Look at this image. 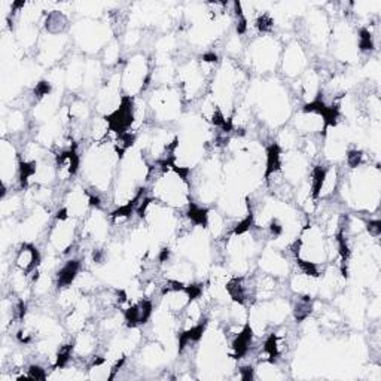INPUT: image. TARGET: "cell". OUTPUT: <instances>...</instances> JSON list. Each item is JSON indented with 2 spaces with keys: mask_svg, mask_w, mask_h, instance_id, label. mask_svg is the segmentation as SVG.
<instances>
[{
  "mask_svg": "<svg viewBox=\"0 0 381 381\" xmlns=\"http://www.w3.org/2000/svg\"><path fill=\"white\" fill-rule=\"evenodd\" d=\"M104 121L107 124V127L118 133H128L127 130L131 127L133 121H134V100L130 95H125L121 100V104L118 106V109H115L110 115L104 116Z\"/></svg>",
  "mask_w": 381,
  "mask_h": 381,
  "instance_id": "cell-1",
  "label": "cell"
},
{
  "mask_svg": "<svg viewBox=\"0 0 381 381\" xmlns=\"http://www.w3.org/2000/svg\"><path fill=\"white\" fill-rule=\"evenodd\" d=\"M15 264L24 274H30L32 271H36V268L40 265V253L37 247L32 243L21 244L19 250L17 252Z\"/></svg>",
  "mask_w": 381,
  "mask_h": 381,
  "instance_id": "cell-2",
  "label": "cell"
},
{
  "mask_svg": "<svg viewBox=\"0 0 381 381\" xmlns=\"http://www.w3.org/2000/svg\"><path fill=\"white\" fill-rule=\"evenodd\" d=\"M253 341V330L252 326L247 323L242 329V332L234 338L232 341V350H234V359H242L243 356L249 353V348Z\"/></svg>",
  "mask_w": 381,
  "mask_h": 381,
  "instance_id": "cell-3",
  "label": "cell"
},
{
  "mask_svg": "<svg viewBox=\"0 0 381 381\" xmlns=\"http://www.w3.org/2000/svg\"><path fill=\"white\" fill-rule=\"evenodd\" d=\"M81 270V262L78 259H70L58 270L57 273V286L58 289L67 288L73 283L78 277V273Z\"/></svg>",
  "mask_w": 381,
  "mask_h": 381,
  "instance_id": "cell-4",
  "label": "cell"
},
{
  "mask_svg": "<svg viewBox=\"0 0 381 381\" xmlns=\"http://www.w3.org/2000/svg\"><path fill=\"white\" fill-rule=\"evenodd\" d=\"M265 180L268 182L271 176L277 174L281 167V149L277 143H271L267 148V164H265Z\"/></svg>",
  "mask_w": 381,
  "mask_h": 381,
  "instance_id": "cell-5",
  "label": "cell"
},
{
  "mask_svg": "<svg viewBox=\"0 0 381 381\" xmlns=\"http://www.w3.org/2000/svg\"><path fill=\"white\" fill-rule=\"evenodd\" d=\"M206 326H207V322H203V323L194 325L189 329L180 332L179 333V351H183L186 348V346L190 343H198L204 335Z\"/></svg>",
  "mask_w": 381,
  "mask_h": 381,
  "instance_id": "cell-6",
  "label": "cell"
},
{
  "mask_svg": "<svg viewBox=\"0 0 381 381\" xmlns=\"http://www.w3.org/2000/svg\"><path fill=\"white\" fill-rule=\"evenodd\" d=\"M226 292L235 302L243 305L247 299V288L244 284V278L243 277H235V278L229 280L228 284H226Z\"/></svg>",
  "mask_w": 381,
  "mask_h": 381,
  "instance_id": "cell-7",
  "label": "cell"
},
{
  "mask_svg": "<svg viewBox=\"0 0 381 381\" xmlns=\"http://www.w3.org/2000/svg\"><path fill=\"white\" fill-rule=\"evenodd\" d=\"M186 218L190 221V224L207 228L210 214H208V210L206 207H200L194 203H190L189 207H188V211H186Z\"/></svg>",
  "mask_w": 381,
  "mask_h": 381,
  "instance_id": "cell-8",
  "label": "cell"
},
{
  "mask_svg": "<svg viewBox=\"0 0 381 381\" xmlns=\"http://www.w3.org/2000/svg\"><path fill=\"white\" fill-rule=\"evenodd\" d=\"M328 179V170L325 165H316L312 172V195L313 198H319L322 195L323 186Z\"/></svg>",
  "mask_w": 381,
  "mask_h": 381,
  "instance_id": "cell-9",
  "label": "cell"
},
{
  "mask_svg": "<svg viewBox=\"0 0 381 381\" xmlns=\"http://www.w3.org/2000/svg\"><path fill=\"white\" fill-rule=\"evenodd\" d=\"M312 310H313V301L308 295H304V296H299L296 304L294 305V316H295V320L296 322H302L305 320L310 314H312Z\"/></svg>",
  "mask_w": 381,
  "mask_h": 381,
  "instance_id": "cell-10",
  "label": "cell"
},
{
  "mask_svg": "<svg viewBox=\"0 0 381 381\" xmlns=\"http://www.w3.org/2000/svg\"><path fill=\"white\" fill-rule=\"evenodd\" d=\"M19 183L21 188H27L30 177H33L36 174V162L33 161H24L19 159Z\"/></svg>",
  "mask_w": 381,
  "mask_h": 381,
  "instance_id": "cell-11",
  "label": "cell"
},
{
  "mask_svg": "<svg viewBox=\"0 0 381 381\" xmlns=\"http://www.w3.org/2000/svg\"><path fill=\"white\" fill-rule=\"evenodd\" d=\"M296 265L308 277H319L320 276V271H319V267H317L316 262H310V260H304V259L296 258Z\"/></svg>",
  "mask_w": 381,
  "mask_h": 381,
  "instance_id": "cell-12",
  "label": "cell"
},
{
  "mask_svg": "<svg viewBox=\"0 0 381 381\" xmlns=\"http://www.w3.org/2000/svg\"><path fill=\"white\" fill-rule=\"evenodd\" d=\"M359 48L362 52H369L374 50V39L368 29H362L359 32Z\"/></svg>",
  "mask_w": 381,
  "mask_h": 381,
  "instance_id": "cell-13",
  "label": "cell"
},
{
  "mask_svg": "<svg viewBox=\"0 0 381 381\" xmlns=\"http://www.w3.org/2000/svg\"><path fill=\"white\" fill-rule=\"evenodd\" d=\"M71 351H73V344H66L63 347H60L58 354H57L55 368H64L67 365V362L70 361V357H71Z\"/></svg>",
  "mask_w": 381,
  "mask_h": 381,
  "instance_id": "cell-14",
  "label": "cell"
},
{
  "mask_svg": "<svg viewBox=\"0 0 381 381\" xmlns=\"http://www.w3.org/2000/svg\"><path fill=\"white\" fill-rule=\"evenodd\" d=\"M252 225H253V213L250 211L244 219H242L232 228V234L234 235H242V234L247 232L252 228Z\"/></svg>",
  "mask_w": 381,
  "mask_h": 381,
  "instance_id": "cell-15",
  "label": "cell"
},
{
  "mask_svg": "<svg viewBox=\"0 0 381 381\" xmlns=\"http://www.w3.org/2000/svg\"><path fill=\"white\" fill-rule=\"evenodd\" d=\"M362 158H364V152H362V151L351 149V151L347 152V164L351 167V169H356V167H359L361 162H362Z\"/></svg>",
  "mask_w": 381,
  "mask_h": 381,
  "instance_id": "cell-16",
  "label": "cell"
},
{
  "mask_svg": "<svg viewBox=\"0 0 381 381\" xmlns=\"http://www.w3.org/2000/svg\"><path fill=\"white\" fill-rule=\"evenodd\" d=\"M26 378H30V380H45V378H46V374H45V369H42L39 365H32V366L27 369Z\"/></svg>",
  "mask_w": 381,
  "mask_h": 381,
  "instance_id": "cell-17",
  "label": "cell"
},
{
  "mask_svg": "<svg viewBox=\"0 0 381 381\" xmlns=\"http://www.w3.org/2000/svg\"><path fill=\"white\" fill-rule=\"evenodd\" d=\"M273 24H274V21H273V18L270 15H262L258 19V22H256V27L260 32H270L271 27H273Z\"/></svg>",
  "mask_w": 381,
  "mask_h": 381,
  "instance_id": "cell-18",
  "label": "cell"
},
{
  "mask_svg": "<svg viewBox=\"0 0 381 381\" xmlns=\"http://www.w3.org/2000/svg\"><path fill=\"white\" fill-rule=\"evenodd\" d=\"M50 92H51V85H50V82H46V81H40L36 85V88H35V94L37 95V99L45 97V95H48Z\"/></svg>",
  "mask_w": 381,
  "mask_h": 381,
  "instance_id": "cell-19",
  "label": "cell"
},
{
  "mask_svg": "<svg viewBox=\"0 0 381 381\" xmlns=\"http://www.w3.org/2000/svg\"><path fill=\"white\" fill-rule=\"evenodd\" d=\"M366 231L372 235V237H378L381 234V222L380 221H369L366 224Z\"/></svg>",
  "mask_w": 381,
  "mask_h": 381,
  "instance_id": "cell-20",
  "label": "cell"
},
{
  "mask_svg": "<svg viewBox=\"0 0 381 381\" xmlns=\"http://www.w3.org/2000/svg\"><path fill=\"white\" fill-rule=\"evenodd\" d=\"M253 366L247 365V366H243L240 368V378L244 380V381H249V380H253L255 378V374H253Z\"/></svg>",
  "mask_w": 381,
  "mask_h": 381,
  "instance_id": "cell-21",
  "label": "cell"
},
{
  "mask_svg": "<svg viewBox=\"0 0 381 381\" xmlns=\"http://www.w3.org/2000/svg\"><path fill=\"white\" fill-rule=\"evenodd\" d=\"M268 228H270V232H271L273 237H280V235L283 234V226L278 224L277 219H273Z\"/></svg>",
  "mask_w": 381,
  "mask_h": 381,
  "instance_id": "cell-22",
  "label": "cell"
},
{
  "mask_svg": "<svg viewBox=\"0 0 381 381\" xmlns=\"http://www.w3.org/2000/svg\"><path fill=\"white\" fill-rule=\"evenodd\" d=\"M169 258H170V249H169V247H164V249L159 252L158 259H159V262H167V260H169Z\"/></svg>",
  "mask_w": 381,
  "mask_h": 381,
  "instance_id": "cell-23",
  "label": "cell"
},
{
  "mask_svg": "<svg viewBox=\"0 0 381 381\" xmlns=\"http://www.w3.org/2000/svg\"><path fill=\"white\" fill-rule=\"evenodd\" d=\"M203 61H206V63H216L218 61V55L214 52H207V54L203 55Z\"/></svg>",
  "mask_w": 381,
  "mask_h": 381,
  "instance_id": "cell-24",
  "label": "cell"
},
{
  "mask_svg": "<svg viewBox=\"0 0 381 381\" xmlns=\"http://www.w3.org/2000/svg\"><path fill=\"white\" fill-rule=\"evenodd\" d=\"M67 213H69L67 208H60V210L57 211L55 219H57V221H67V219H69V214H67Z\"/></svg>",
  "mask_w": 381,
  "mask_h": 381,
  "instance_id": "cell-25",
  "label": "cell"
}]
</instances>
